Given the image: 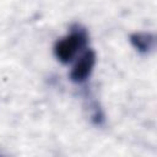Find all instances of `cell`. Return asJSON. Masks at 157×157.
<instances>
[{
    "mask_svg": "<svg viewBox=\"0 0 157 157\" xmlns=\"http://www.w3.org/2000/svg\"><path fill=\"white\" fill-rule=\"evenodd\" d=\"M85 42H86V36L81 31L67 34L66 37L60 39L55 45L56 58L63 63L70 61L74 58V55L77 53V50H80V48L85 45Z\"/></svg>",
    "mask_w": 157,
    "mask_h": 157,
    "instance_id": "6da1fadb",
    "label": "cell"
},
{
    "mask_svg": "<svg viewBox=\"0 0 157 157\" xmlns=\"http://www.w3.org/2000/svg\"><path fill=\"white\" fill-rule=\"evenodd\" d=\"M96 61V56L92 50L86 52L76 63V65L74 66L72 71H71V78L76 82H81L83 80L87 78V76L90 75V72L92 71V67L94 65Z\"/></svg>",
    "mask_w": 157,
    "mask_h": 157,
    "instance_id": "7a4b0ae2",
    "label": "cell"
},
{
    "mask_svg": "<svg viewBox=\"0 0 157 157\" xmlns=\"http://www.w3.org/2000/svg\"><path fill=\"white\" fill-rule=\"evenodd\" d=\"M148 37H150L148 34H144V38H141L140 34H136L135 38H137V40L132 39V42H136V47L140 50H146L150 48V42H152V39H148Z\"/></svg>",
    "mask_w": 157,
    "mask_h": 157,
    "instance_id": "3957f363",
    "label": "cell"
}]
</instances>
